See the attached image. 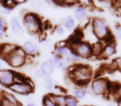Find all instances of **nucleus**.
<instances>
[{"mask_svg": "<svg viewBox=\"0 0 121 106\" xmlns=\"http://www.w3.org/2000/svg\"><path fill=\"white\" fill-rule=\"evenodd\" d=\"M70 48L68 46H59V47H56L55 50H54V56H57L59 57L64 58L66 55L69 53Z\"/></svg>", "mask_w": 121, "mask_h": 106, "instance_id": "nucleus-16", "label": "nucleus"}, {"mask_svg": "<svg viewBox=\"0 0 121 106\" xmlns=\"http://www.w3.org/2000/svg\"><path fill=\"white\" fill-rule=\"evenodd\" d=\"M16 72L9 69L0 70V85L9 88L15 82Z\"/></svg>", "mask_w": 121, "mask_h": 106, "instance_id": "nucleus-8", "label": "nucleus"}, {"mask_svg": "<svg viewBox=\"0 0 121 106\" xmlns=\"http://www.w3.org/2000/svg\"><path fill=\"white\" fill-rule=\"evenodd\" d=\"M113 63H114V67L116 68V69H120V66H121V60H120V57H118L116 58V59L114 60V61H113Z\"/></svg>", "mask_w": 121, "mask_h": 106, "instance_id": "nucleus-28", "label": "nucleus"}, {"mask_svg": "<svg viewBox=\"0 0 121 106\" xmlns=\"http://www.w3.org/2000/svg\"><path fill=\"white\" fill-rule=\"evenodd\" d=\"M27 55L21 47H17L11 54H9L5 58V61L8 64L13 68H21L26 65Z\"/></svg>", "mask_w": 121, "mask_h": 106, "instance_id": "nucleus-5", "label": "nucleus"}, {"mask_svg": "<svg viewBox=\"0 0 121 106\" xmlns=\"http://www.w3.org/2000/svg\"><path fill=\"white\" fill-rule=\"evenodd\" d=\"M34 76H35V77L37 78V79H42V78L44 77L43 73L42 72V71L40 70V68L35 70V71H34Z\"/></svg>", "mask_w": 121, "mask_h": 106, "instance_id": "nucleus-27", "label": "nucleus"}, {"mask_svg": "<svg viewBox=\"0 0 121 106\" xmlns=\"http://www.w3.org/2000/svg\"><path fill=\"white\" fill-rule=\"evenodd\" d=\"M42 82H43L44 87L49 92H52L55 89V85H54L53 80L52 76H44L42 78Z\"/></svg>", "mask_w": 121, "mask_h": 106, "instance_id": "nucleus-19", "label": "nucleus"}, {"mask_svg": "<svg viewBox=\"0 0 121 106\" xmlns=\"http://www.w3.org/2000/svg\"><path fill=\"white\" fill-rule=\"evenodd\" d=\"M8 89L19 95H29L34 92V85L31 80L27 79L22 82H14Z\"/></svg>", "mask_w": 121, "mask_h": 106, "instance_id": "nucleus-6", "label": "nucleus"}, {"mask_svg": "<svg viewBox=\"0 0 121 106\" xmlns=\"http://www.w3.org/2000/svg\"><path fill=\"white\" fill-rule=\"evenodd\" d=\"M10 26L13 33L17 37H22L24 34V29L22 27L18 18L15 16L10 18Z\"/></svg>", "mask_w": 121, "mask_h": 106, "instance_id": "nucleus-10", "label": "nucleus"}, {"mask_svg": "<svg viewBox=\"0 0 121 106\" xmlns=\"http://www.w3.org/2000/svg\"><path fill=\"white\" fill-rule=\"evenodd\" d=\"M64 58H65L64 61H66V63H75L81 60L74 51H71V50H70L69 53H68Z\"/></svg>", "mask_w": 121, "mask_h": 106, "instance_id": "nucleus-20", "label": "nucleus"}, {"mask_svg": "<svg viewBox=\"0 0 121 106\" xmlns=\"http://www.w3.org/2000/svg\"><path fill=\"white\" fill-rule=\"evenodd\" d=\"M2 98L5 99L6 100H8L9 103H10L13 106H21V103L19 101V99L14 95L13 93L8 92V91H4L3 93V95L1 96ZM0 97V98H1Z\"/></svg>", "mask_w": 121, "mask_h": 106, "instance_id": "nucleus-14", "label": "nucleus"}, {"mask_svg": "<svg viewBox=\"0 0 121 106\" xmlns=\"http://www.w3.org/2000/svg\"><path fill=\"white\" fill-rule=\"evenodd\" d=\"M73 17L75 20H77L78 22H82L87 18V11L86 8L80 6L76 8L73 13Z\"/></svg>", "mask_w": 121, "mask_h": 106, "instance_id": "nucleus-13", "label": "nucleus"}, {"mask_svg": "<svg viewBox=\"0 0 121 106\" xmlns=\"http://www.w3.org/2000/svg\"><path fill=\"white\" fill-rule=\"evenodd\" d=\"M21 47L22 48V50L24 51L25 54L27 56H32L33 57L38 53V47H37V45L34 42H31V41L25 42Z\"/></svg>", "mask_w": 121, "mask_h": 106, "instance_id": "nucleus-11", "label": "nucleus"}, {"mask_svg": "<svg viewBox=\"0 0 121 106\" xmlns=\"http://www.w3.org/2000/svg\"><path fill=\"white\" fill-rule=\"evenodd\" d=\"M52 61H53V64L55 68L56 67L57 69H62L63 67L66 66V61H64V59L61 57H59L57 56H54L52 58Z\"/></svg>", "mask_w": 121, "mask_h": 106, "instance_id": "nucleus-21", "label": "nucleus"}, {"mask_svg": "<svg viewBox=\"0 0 121 106\" xmlns=\"http://www.w3.org/2000/svg\"><path fill=\"white\" fill-rule=\"evenodd\" d=\"M65 106H79L78 99H76L73 95H66Z\"/></svg>", "mask_w": 121, "mask_h": 106, "instance_id": "nucleus-23", "label": "nucleus"}, {"mask_svg": "<svg viewBox=\"0 0 121 106\" xmlns=\"http://www.w3.org/2000/svg\"><path fill=\"white\" fill-rule=\"evenodd\" d=\"M42 105L43 106H57L56 104L54 103V101L52 100L51 94H48L47 95H45L42 99Z\"/></svg>", "mask_w": 121, "mask_h": 106, "instance_id": "nucleus-24", "label": "nucleus"}, {"mask_svg": "<svg viewBox=\"0 0 121 106\" xmlns=\"http://www.w3.org/2000/svg\"><path fill=\"white\" fill-rule=\"evenodd\" d=\"M50 94L52 100L57 106H65L66 95L62 94H54V93H50Z\"/></svg>", "mask_w": 121, "mask_h": 106, "instance_id": "nucleus-17", "label": "nucleus"}, {"mask_svg": "<svg viewBox=\"0 0 121 106\" xmlns=\"http://www.w3.org/2000/svg\"><path fill=\"white\" fill-rule=\"evenodd\" d=\"M64 28L66 29L68 31H72L73 29H75L76 27V22H75V19L73 17V16L71 15H67L64 18Z\"/></svg>", "mask_w": 121, "mask_h": 106, "instance_id": "nucleus-18", "label": "nucleus"}, {"mask_svg": "<svg viewBox=\"0 0 121 106\" xmlns=\"http://www.w3.org/2000/svg\"><path fill=\"white\" fill-rule=\"evenodd\" d=\"M17 47V46L13 45V44H4L2 47H0V55L5 59L9 54H11L13 51Z\"/></svg>", "mask_w": 121, "mask_h": 106, "instance_id": "nucleus-15", "label": "nucleus"}, {"mask_svg": "<svg viewBox=\"0 0 121 106\" xmlns=\"http://www.w3.org/2000/svg\"><path fill=\"white\" fill-rule=\"evenodd\" d=\"M109 81L104 78H95L92 81L91 89L95 95H105L109 92Z\"/></svg>", "mask_w": 121, "mask_h": 106, "instance_id": "nucleus-7", "label": "nucleus"}, {"mask_svg": "<svg viewBox=\"0 0 121 106\" xmlns=\"http://www.w3.org/2000/svg\"><path fill=\"white\" fill-rule=\"evenodd\" d=\"M22 23L29 34L35 35L42 32V22L38 14L27 12L23 15Z\"/></svg>", "mask_w": 121, "mask_h": 106, "instance_id": "nucleus-3", "label": "nucleus"}, {"mask_svg": "<svg viewBox=\"0 0 121 106\" xmlns=\"http://www.w3.org/2000/svg\"><path fill=\"white\" fill-rule=\"evenodd\" d=\"M40 70L43 73L44 76H51L53 74L55 71V66H54L53 61L52 59H47L46 61L42 62L40 66Z\"/></svg>", "mask_w": 121, "mask_h": 106, "instance_id": "nucleus-12", "label": "nucleus"}, {"mask_svg": "<svg viewBox=\"0 0 121 106\" xmlns=\"http://www.w3.org/2000/svg\"><path fill=\"white\" fill-rule=\"evenodd\" d=\"M86 106H93V105H86Z\"/></svg>", "mask_w": 121, "mask_h": 106, "instance_id": "nucleus-34", "label": "nucleus"}, {"mask_svg": "<svg viewBox=\"0 0 121 106\" xmlns=\"http://www.w3.org/2000/svg\"><path fill=\"white\" fill-rule=\"evenodd\" d=\"M86 94H87V90L85 88H77V89L73 90V96L76 98V99H83L86 97Z\"/></svg>", "mask_w": 121, "mask_h": 106, "instance_id": "nucleus-22", "label": "nucleus"}, {"mask_svg": "<svg viewBox=\"0 0 121 106\" xmlns=\"http://www.w3.org/2000/svg\"><path fill=\"white\" fill-rule=\"evenodd\" d=\"M91 30L96 39L102 42L105 45L107 43L114 42L109 26L101 17H94L91 21Z\"/></svg>", "mask_w": 121, "mask_h": 106, "instance_id": "nucleus-1", "label": "nucleus"}, {"mask_svg": "<svg viewBox=\"0 0 121 106\" xmlns=\"http://www.w3.org/2000/svg\"><path fill=\"white\" fill-rule=\"evenodd\" d=\"M7 31V23L4 19H0V39H4Z\"/></svg>", "mask_w": 121, "mask_h": 106, "instance_id": "nucleus-25", "label": "nucleus"}, {"mask_svg": "<svg viewBox=\"0 0 121 106\" xmlns=\"http://www.w3.org/2000/svg\"><path fill=\"white\" fill-rule=\"evenodd\" d=\"M116 52H117V49H116L115 43L110 42V43H107L104 46L100 54L98 57L101 58V59L102 58L103 59H108V58L114 56L116 54Z\"/></svg>", "mask_w": 121, "mask_h": 106, "instance_id": "nucleus-9", "label": "nucleus"}, {"mask_svg": "<svg viewBox=\"0 0 121 106\" xmlns=\"http://www.w3.org/2000/svg\"><path fill=\"white\" fill-rule=\"evenodd\" d=\"M69 77L77 85H86L92 78V70L89 66L76 65L74 71L69 74Z\"/></svg>", "mask_w": 121, "mask_h": 106, "instance_id": "nucleus-2", "label": "nucleus"}, {"mask_svg": "<svg viewBox=\"0 0 121 106\" xmlns=\"http://www.w3.org/2000/svg\"><path fill=\"white\" fill-rule=\"evenodd\" d=\"M0 106H13L10 104L8 100H6L4 98H0Z\"/></svg>", "mask_w": 121, "mask_h": 106, "instance_id": "nucleus-29", "label": "nucleus"}, {"mask_svg": "<svg viewBox=\"0 0 121 106\" xmlns=\"http://www.w3.org/2000/svg\"><path fill=\"white\" fill-rule=\"evenodd\" d=\"M3 69V65H2V61H1V60H0V70Z\"/></svg>", "mask_w": 121, "mask_h": 106, "instance_id": "nucleus-32", "label": "nucleus"}, {"mask_svg": "<svg viewBox=\"0 0 121 106\" xmlns=\"http://www.w3.org/2000/svg\"><path fill=\"white\" fill-rule=\"evenodd\" d=\"M70 50L74 51L81 59H90L92 55L91 44L86 41H80L75 43H67Z\"/></svg>", "mask_w": 121, "mask_h": 106, "instance_id": "nucleus-4", "label": "nucleus"}, {"mask_svg": "<svg viewBox=\"0 0 121 106\" xmlns=\"http://www.w3.org/2000/svg\"><path fill=\"white\" fill-rule=\"evenodd\" d=\"M27 106H36L35 103H27Z\"/></svg>", "mask_w": 121, "mask_h": 106, "instance_id": "nucleus-30", "label": "nucleus"}, {"mask_svg": "<svg viewBox=\"0 0 121 106\" xmlns=\"http://www.w3.org/2000/svg\"><path fill=\"white\" fill-rule=\"evenodd\" d=\"M56 33L59 36H61V35H64L65 32H66V29L62 27V26H58V27H56V30H55Z\"/></svg>", "mask_w": 121, "mask_h": 106, "instance_id": "nucleus-26", "label": "nucleus"}, {"mask_svg": "<svg viewBox=\"0 0 121 106\" xmlns=\"http://www.w3.org/2000/svg\"><path fill=\"white\" fill-rule=\"evenodd\" d=\"M4 89H0V97L3 95V93H4Z\"/></svg>", "mask_w": 121, "mask_h": 106, "instance_id": "nucleus-31", "label": "nucleus"}, {"mask_svg": "<svg viewBox=\"0 0 121 106\" xmlns=\"http://www.w3.org/2000/svg\"><path fill=\"white\" fill-rule=\"evenodd\" d=\"M107 106H115V105H114V104H108Z\"/></svg>", "mask_w": 121, "mask_h": 106, "instance_id": "nucleus-33", "label": "nucleus"}]
</instances>
